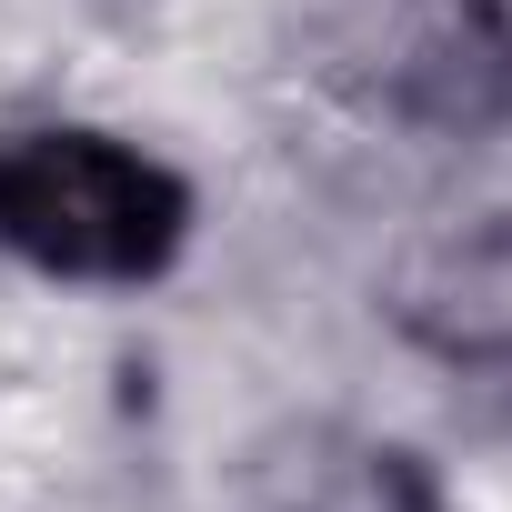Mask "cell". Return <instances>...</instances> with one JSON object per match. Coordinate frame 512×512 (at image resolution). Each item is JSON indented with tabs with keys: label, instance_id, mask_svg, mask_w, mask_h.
I'll return each instance as SVG.
<instances>
[{
	"label": "cell",
	"instance_id": "obj_1",
	"mask_svg": "<svg viewBox=\"0 0 512 512\" xmlns=\"http://www.w3.org/2000/svg\"><path fill=\"white\" fill-rule=\"evenodd\" d=\"M191 241V181L91 121H21L0 131V251L41 282L141 292Z\"/></svg>",
	"mask_w": 512,
	"mask_h": 512
},
{
	"label": "cell",
	"instance_id": "obj_2",
	"mask_svg": "<svg viewBox=\"0 0 512 512\" xmlns=\"http://www.w3.org/2000/svg\"><path fill=\"white\" fill-rule=\"evenodd\" d=\"M382 312L412 352H432L452 372L512 362V211L422 231L382 282Z\"/></svg>",
	"mask_w": 512,
	"mask_h": 512
},
{
	"label": "cell",
	"instance_id": "obj_3",
	"mask_svg": "<svg viewBox=\"0 0 512 512\" xmlns=\"http://www.w3.org/2000/svg\"><path fill=\"white\" fill-rule=\"evenodd\" d=\"M262 512H432V492H422V472L402 452L302 442V462H282V482H272Z\"/></svg>",
	"mask_w": 512,
	"mask_h": 512
},
{
	"label": "cell",
	"instance_id": "obj_4",
	"mask_svg": "<svg viewBox=\"0 0 512 512\" xmlns=\"http://www.w3.org/2000/svg\"><path fill=\"white\" fill-rule=\"evenodd\" d=\"M91 11H151V0H91Z\"/></svg>",
	"mask_w": 512,
	"mask_h": 512
}]
</instances>
